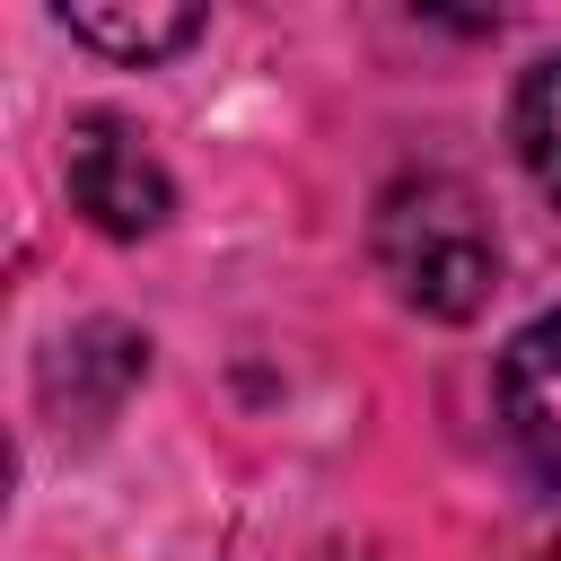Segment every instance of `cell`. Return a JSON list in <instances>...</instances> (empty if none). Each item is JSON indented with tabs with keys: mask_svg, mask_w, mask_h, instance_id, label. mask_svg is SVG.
I'll return each mask as SVG.
<instances>
[{
	"mask_svg": "<svg viewBox=\"0 0 561 561\" xmlns=\"http://www.w3.org/2000/svg\"><path fill=\"white\" fill-rule=\"evenodd\" d=\"M500 421L517 438V456L561 482V307L535 316L508 351H500Z\"/></svg>",
	"mask_w": 561,
	"mask_h": 561,
	"instance_id": "obj_3",
	"label": "cell"
},
{
	"mask_svg": "<svg viewBox=\"0 0 561 561\" xmlns=\"http://www.w3.org/2000/svg\"><path fill=\"white\" fill-rule=\"evenodd\" d=\"M61 184H70V210H79L88 228H105V237H149V228H167V210H175V184H167L158 149H149L131 123H114V114H79V123H70Z\"/></svg>",
	"mask_w": 561,
	"mask_h": 561,
	"instance_id": "obj_2",
	"label": "cell"
},
{
	"mask_svg": "<svg viewBox=\"0 0 561 561\" xmlns=\"http://www.w3.org/2000/svg\"><path fill=\"white\" fill-rule=\"evenodd\" d=\"M368 245H377V272L394 280V298L421 316H447V324H465L500 280V237H491L473 184H456V175L386 184Z\"/></svg>",
	"mask_w": 561,
	"mask_h": 561,
	"instance_id": "obj_1",
	"label": "cell"
},
{
	"mask_svg": "<svg viewBox=\"0 0 561 561\" xmlns=\"http://www.w3.org/2000/svg\"><path fill=\"white\" fill-rule=\"evenodd\" d=\"M535 561H561V526H552V535H543V543H535Z\"/></svg>",
	"mask_w": 561,
	"mask_h": 561,
	"instance_id": "obj_7",
	"label": "cell"
},
{
	"mask_svg": "<svg viewBox=\"0 0 561 561\" xmlns=\"http://www.w3.org/2000/svg\"><path fill=\"white\" fill-rule=\"evenodd\" d=\"M61 26L79 35V44H96V53H114V61H167V53H184L210 18L202 9H105V0H79V9H61Z\"/></svg>",
	"mask_w": 561,
	"mask_h": 561,
	"instance_id": "obj_5",
	"label": "cell"
},
{
	"mask_svg": "<svg viewBox=\"0 0 561 561\" xmlns=\"http://www.w3.org/2000/svg\"><path fill=\"white\" fill-rule=\"evenodd\" d=\"M508 140H517V167L535 175V193H543V202H561V53H543V61L517 79Z\"/></svg>",
	"mask_w": 561,
	"mask_h": 561,
	"instance_id": "obj_6",
	"label": "cell"
},
{
	"mask_svg": "<svg viewBox=\"0 0 561 561\" xmlns=\"http://www.w3.org/2000/svg\"><path fill=\"white\" fill-rule=\"evenodd\" d=\"M149 377V342L131 333V324H79L61 351H53V368H44V394L53 403H70V421H105L131 386Z\"/></svg>",
	"mask_w": 561,
	"mask_h": 561,
	"instance_id": "obj_4",
	"label": "cell"
}]
</instances>
